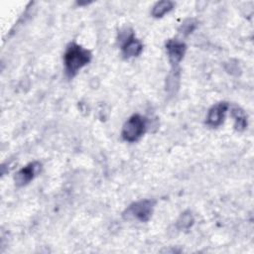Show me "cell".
I'll return each instance as SVG.
<instances>
[{
    "label": "cell",
    "instance_id": "5b68a950",
    "mask_svg": "<svg viewBox=\"0 0 254 254\" xmlns=\"http://www.w3.org/2000/svg\"><path fill=\"white\" fill-rule=\"evenodd\" d=\"M41 169L42 164L40 162H32L22 168L14 178L16 186L23 187L28 185L41 172Z\"/></svg>",
    "mask_w": 254,
    "mask_h": 254
},
{
    "label": "cell",
    "instance_id": "277c9868",
    "mask_svg": "<svg viewBox=\"0 0 254 254\" xmlns=\"http://www.w3.org/2000/svg\"><path fill=\"white\" fill-rule=\"evenodd\" d=\"M154 204H155L154 200L143 199V200H139L137 202L132 203L127 208L126 211L128 216H132L139 221L146 222L152 216Z\"/></svg>",
    "mask_w": 254,
    "mask_h": 254
},
{
    "label": "cell",
    "instance_id": "8fae6325",
    "mask_svg": "<svg viewBox=\"0 0 254 254\" xmlns=\"http://www.w3.org/2000/svg\"><path fill=\"white\" fill-rule=\"evenodd\" d=\"M192 223H193V217L190 212L187 211L180 216L177 224L180 229H189L192 225Z\"/></svg>",
    "mask_w": 254,
    "mask_h": 254
},
{
    "label": "cell",
    "instance_id": "8992f818",
    "mask_svg": "<svg viewBox=\"0 0 254 254\" xmlns=\"http://www.w3.org/2000/svg\"><path fill=\"white\" fill-rule=\"evenodd\" d=\"M166 50L168 53L169 61L172 64L173 67H177L186 54L187 46L184 42L172 39L166 43Z\"/></svg>",
    "mask_w": 254,
    "mask_h": 254
},
{
    "label": "cell",
    "instance_id": "30bf717a",
    "mask_svg": "<svg viewBox=\"0 0 254 254\" xmlns=\"http://www.w3.org/2000/svg\"><path fill=\"white\" fill-rule=\"evenodd\" d=\"M180 81V71L178 67H173L172 72L167 78V90L169 92H174L178 88Z\"/></svg>",
    "mask_w": 254,
    "mask_h": 254
},
{
    "label": "cell",
    "instance_id": "9c48e42d",
    "mask_svg": "<svg viewBox=\"0 0 254 254\" xmlns=\"http://www.w3.org/2000/svg\"><path fill=\"white\" fill-rule=\"evenodd\" d=\"M231 115L235 120V129L237 131H243L247 126V119L244 111L241 108L234 106L231 109Z\"/></svg>",
    "mask_w": 254,
    "mask_h": 254
},
{
    "label": "cell",
    "instance_id": "3957f363",
    "mask_svg": "<svg viewBox=\"0 0 254 254\" xmlns=\"http://www.w3.org/2000/svg\"><path fill=\"white\" fill-rule=\"evenodd\" d=\"M126 32H122L120 36L122 54L126 59L138 57L143 51V44L135 38L132 31Z\"/></svg>",
    "mask_w": 254,
    "mask_h": 254
},
{
    "label": "cell",
    "instance_id": "52a82bcc",
    "mask_svg": "<svg viewBox=\"0 0 254 254\" xmlns=\"http://www.w3.org/2000/svg\"><path fill=\"white\" fill-rule=\"evenodd\" d=\"M229 105L227 102H219L213 105L207 113L206 124L210 127H218L224 121Z\"/></svg>",
    "mask_w": 254,
    "mask_h": 254
},
{
    "label": "cell",
    "instance_id": "7c38bea8",
    "mask_svg": "<svg viewBox=\"0 0 254 254\" xmlns=\"http://www.w3.org/2000/svg\"><path fill=\"white\" fill-rule=\"evenodd\" d=\"M195 27H196V22L193 19H188L183 23L180 31L184 35H189L195 29Z\"/></svg>",
    "mask_w": 254,
    "mask_h": 254
},
{
    "label": "cell",
    "instance_id": "ba28073f",
    "mask_svg": "<svg viewBox=\"0 0 254 254\" xmlns=\"http://www.w3.org/2000/svg\"><path fill=\"white\" fill-rule=\"evenodd\" d=\"M174 8V2L169 1V0H164V1H159L157 2L152 9V16L155 18H161L165 14L169 13L172 9Z\"/></svg>",
    "mask_w": 254,
    "mask_h": 254
},
{
    "label": "cell",
    "instance_id": "6da1fadb",
    "mask_svg": "<svg viewBox=\"0 0 254 254\" xmlns=\"http://www.w3.org/2000/svg\"><path fill=\"white\" fill-rule=\"evenodd\" d=\"M91 60L90 51L84 49L80 45L70 43L64 52V62L65 72L68 77H73L79 69L86 65Z\"/></svg>",
    "mask_w": 254,
    "mask_h": 254
},
{
    "label": "cell",
    "instance_id": "7a4b0ae2",
    "mask_svg": "<svg viewBox=\"0 0 254 254\" xmlns=\"http://www.w3.org/2000/svg\"><path fill=\"white\" fill-rule=\"evenodd\" d=\"M147 129V119L140 115H132L123 125L122 128V138L127 142H136L138 141L146 132Z\"/></svg>",
    "mask_w": 254,
    "mask_h": 254
}]
</instances>
